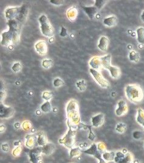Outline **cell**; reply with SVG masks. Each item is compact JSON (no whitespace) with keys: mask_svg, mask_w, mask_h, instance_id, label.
<instances>
[{"mask_svg":"<svg viewBox=\"0 0 144 163\" xmlns=\"http://www.w3.org/2000/svg\"><path fill=\"white\" fill-rule=\"evenodd\" d=\"M49 2L51 4L56 6H60L64 3V1H63V0H50Z\"/></svg>","mask_w":144,"mask_h":163,"instance_id":"7dc6e473","label":"cell"},{"mask_svg":"<svg viewBox=\"0 0 144 163\" xmlns=\"http://www.w3.org/2000/svg\"><path fill=\"white\" fill-rule=\"evenodd\" d=\"M109 43H110V41L107 37L102 36L99 40L97 47L100 51H103V52H106L108 50Z\"/></svg>","mask_w":144,"mask_h":163,"instance_id":"2e32d148","label":"cell"},{"mask_svg":"<svg viewBox=\"0 0 144 163\" xmlns=\"http://www.w3.org/2000/svg\"><path fill=\"white\" fill-rule=\"evenodd\" d=\"M112 78L118 79L120 77V69L116 66H111L108 69Z\"/></svg>","mask_w":144,"mask_h":163,"instance_id":"484cf974","label":"cell"},{"mask_svg":"<svg viewBox=\"0 0 144 163\" xmlns=\"http://www.w3.org/2000/svg\"><path fill=\"white\" fill-rule=\"evenodd\" d=\"M53 60L49 58L44 59L41 62L42 66L45 69H49L53 66Z\"/></svg>","mask_w":144,"mask_h":163,"instance_id":"e575fe53","label":"cell"},{"mask_svg":"<svg viewBox=\"0 0 144 163\" xmlns=\"http://www.w3.org/2000/svg\"><path fill=\"white\" fill-rule=\"evenodd\" d=\"M20 41V32H14L9 29L2 33L1 44L6 47L12 46Z\"/></svg>","mask_w":144,"mask_h":163,"instance_id":"3957f363","label":"cell"},{"mask_svg":"<svg viewBox=\"0 0 144 163\" xmlns=\"http://www.w3.org/2000/svg\"><path fill=\"white\" fill-rule=\"evenodd\" d=\"M6 97V91L5 88L3 87H1V91H0V100H1V102L4 101L5 98Z\"/></svg>","mask_w":144,"mask_h":163,"instance_id":"ee69618b","label":"cell"},{"mask_svg":"<svg viewBox=\"0 0 144 163\" xmlns=\"http://www.w3.org/2000/svg\"><path fill=\"white\" fill-rule=\"evenodd\" d=\"M64 84L63 80L60 78H55L53 81V85L55 88H59L63 86Z\"/></svg>","mask_w":144,"mask_h":163,"instance_id":"d590c367","label":"cell"},{"mask_svg":"<svg viewBox=\"0 0 144 163\" xmlns=\"http://www.w3.org/2000/svg\"><path fill=\"white\" fill-rule=\"evenodd\" d=\"M12 69L15 73H18L19 72L21 69H22V65L21 64L17 62L14 63V65L12 66Z\"/></svg>","mask_w":144,"mask_h":163,"instance_id":"f35d334b","label":"cell"},{"mask_svg":"<svg viewBox=\"0 0 144 163\" xmlns=\"http://www.w3.org/2000/svg\"><path fill=\"white\" fill-rule=\"evenodd\" d=\"M6 126L4 124H2L1 125H0V132H1V133L4 132L5 131V130H6Z\"/></svg>","mask_w":144,"mask_h":163,"instance_id":"f907efd6","label":"cell"},{"mask_svg":"<svg viewBox=\"0 0 144 163\" xmlns=\"http://www.w3.org/2000/svg\"><path fill=\"white\" fill-rule=\"evenodd\" d=\"M92 125H91V127L89 128V131H90V133L88 135V139H90L91 141H93L94 140V139L96 138V135L94 133V132L92 130Z\"/></svg>","mask_w":144,"mask_h":163,"instance_id":"bcb514c9","label":"cell"},{"mask_svg":"<svg viewBox=\"0 0 144 163\" xmlns=\"http://www.w3.org/2000/svg\"><path fill=\"white\" fill-rule=\"evenodd\" d=\"M38 163H43V161H40Z\"/></svg>","mask_w":144,"mask_h":163,"instance_id":"6125c7cd","label":"cell"},{"mask_svg":"<svg viewBox=\"0 0 144 163\" xmlns=\"http://www.w3.org/2000/svg\"><path fill=\"white\" fill-rule=\"evenodd\" d=\"M35 49L37 52L40 55H45L47 53V45L46 41L40 40L35 45Z\"/></svg>","mask_w":144,"mask_h":163,"instance_id":"7c38bea8","label":"cell"},{"mask_svg":"<svg viewBox=\"0 0 144 163\" xmlns=\"http://www.w3.org/2000/svg\"><path fill=\"white\" fill-rule=\"evenodd\" d=\"M76 135V130L69 127V130L67 133L61 139H59L58 142L60 144H63L67 148L71 149L73 148L75 144V137Z\"/></svg>","mask_w":144,"mask_h":163,"instance_id":"5b68a950","label":"cell"},{"mask_svg":"<svg viewBox=\"0 0 144 163\" xmlns=\"http://www.w3.org/2000/svg\"><path fill=\"white\" fill-rule=\"evenodd\" d=\"M137 40L140 44H144V28L142 26L139 27L136 29Z\"/></svg>","mask_w":144,"mask_h":163,"instance_id":"83f0119b","label":"cell"},{"mask_svg":"<svg viewBox=\"0 0 144 163\" xmlns=\"http://www.w3.org/2000/svg\"><path fill=\"white\" fill-rule=\"evenodd\" d=\"M111 57L110 54L105 55L104 56L100 57V60H101V63H102V66L106 69H109L110 68L111 65Z\"/></svg>","mask_w":144,"mask_h":163,"instance_id":"603a6c76","label":"cell"},{"mask_svg":"<svg viewBox=\"0 0 144 163\" xmlns=\"http://www.w3.org/2000/svg\"><path fill=\"white\" fill-rule=\"evenodd\" d=\"M40 110L42 112L44 113H47L51 111L52 105L49 101H46L40 107Z\"/></svg>","mask_w":144,"mask_h":163,"instance_id":"1f68e13d","label":"cell"},{"mask_svg":"<svg viewBox=\"0 0 144 163\" xmlns=\"http://www.w3.org/2000/svg\"><path fill=\"white\" fill-rule=\"evenodd\" d=\"M140 18H141V20L144 23V11H142V14H141Z\"/></svg>","mask_w":144,"mask_h":163,"instance_id":"f5cc1de1","label":"cell"},{"mask_svg":"<svg viewBox=\"0 0 144 163\" xmlns=\"http://www.w3.org/2000/svg\"><path fill=\"white\" fill-rule=\"evenodd\" d=\"M29 14V8L28 5H23L21 6H20V11L19 15L17 18V20L20 23H23L26 21L27 19V17L28 16Z\"/></svg>","mask_w":144,"mask_h":163,"instance_id":"9a60e30c","label":"cell"},{"mask_svg":"<svg viewBox=\"0 0 144 163\" xmlns=\"http://www.w3.org/2000/svg\"><path fill=\"white\" fill-rule=\"evenodd\" d=\"M105 117L103 113L97 114L91 118L92 126L95 128H98L102 126L105 122Z\"/></svg>","mask_w":144,"mask_h":163,"instance_id":"5bb4252c","label":"cell"},{"mask_svg":"<svg viewBox=\"0 0 144 163\" xmlns=\"http://www.w3.org/2000/svg\"><path fill=\"white\" fill-rule=\"evenodd\" d=\"M23 150V146H18V147H15L12 151V154L15 157H17L19 156Z\"/></svg>","mask_w":144,"mask_h":163,"instance_id":"74e56055","label":"cell"},{"mask_svg":"<svg viewBox=\"0 0 144 163\" xmlns=\"http://www.w3.org/2000/svg\"><path fill=\"white\" fill-rule=\"evenodd\" d=\"M118 20L116 15H110L105 18L103 20V23L105 26L108 28H113L117 23Z\"/></svg>","mask_w":144,"mask_h":163,"instance_id":"e0dca14e","label":"cell"},{"mask_svg":"<svg viewBox=\"0 0 144 163\" xmlns=\"http://www.w3.org/2000/svg\"><path fill=\"white\" fill-rule=\"evenodd\" d=\"M20 11V7H9L5 12V17L8 20H17Z\"/></svg>","mask_w":144,"mask_h":163,"instance_id":"30bf717a","label":"cell"},{"mask_svg":"<svg viewBox=\"0 0 144 163\" xmlns=\"http://www.w3.org/2000/svg\"><path fill=\"white\" fill-rule=\"evenodd\" d=\"M128 112V106L125 101L120 100L117 103V107L115 110V113L117 116H122Z\"/></svg>","mask_w":144,"mask_h":163,"instance_id":"4fadbf2b","label":"cell"},{"mask_svg":"<svg viewBox=\"0 0 144 163\" xmlns=\"http://www.w3.org/2000/svg\"><path fill=\"white\" fill-rule=\"evenodd\" d=\"M125 92L127 99L134 104L140 102L144 96L143 91L141 87L136 84H129L126 85Z\"/></svg>","mask_w":144,"mask_h":163,"instance_id":"7a4b0ae2","label":"cell"},{"mask_svg":"<svg viewBox=\"0 0 144 163\" xmlns=\"http://www.w3.org/2000/svg\"><path fill=\"white\" fill-rule=\"evenodd\" d=\"M106 1L105 0H96L95 1V5L94 6L99 9L100 10L103 8V7L106 4Z\"/></svg>","mask_w":144,"mask_h":163,"instance_id":"ab89813d","label":"cell"},{"mask_svg":"<svg viewBox=\"0 0 144 163\" xmlns=\"http://www.w3.org/2000/svg\"><path fill=\"white\" fill-rule=\"evenodd\" d=\"M7 25L9 30L14 32H20V23L17 20H8Z\"/></svg>","mask_w":144,"mask_h":163,"instance_id":"7402d4cb","label":"cell"},{"mask_svg":"<svg viewBox=\"0 0 144 163\" xmlns=\"http://www.w3.org/2000/svg\"><path fill=\"white\" fill-rule=\"evenodd\" d=\"M54 40V38H53V37H51V38L49 40V42H50V43H52V42L51 41H53Z\"/></svg>","mask_w":144,"mask_h":163,"instance_id":"680465c9","label":"cell"},{"mask_svg":"<svg viewBox=\"0 0 144 163\" xmlns=\"http://www.w3.org/2000/svg\"><path fill=\"white\" fill-rule=\"evenodd\" d=\"M114 161L116 163H134V157L131 153L128 152L123 158H117L115 156Z\"/></svg>","mask_w":144,"mask_h":163,"instance_id":"d6986e66","label":"cell"},{"mask_svg":"<svg viewBox=\"0 0 144 163\" xmlns=\"http://www.w3.org/2000/svg\"><path fill=\"white\" fill-rule=\"evenodd\" d=\"M67 124L69 127L74 130L78 129V125L81 122L79 113V107L77 102L74 100H70L66 106Z\"/></svg>","mask_w":144,"mask_h":163,"instance_id":"6da1fadb","label":"cell"},{"mask_svg":"<svg viewBox=\"0 0 144 163\" xmlns=\"http://www.w3.org/2000/svg\"><path fill=\"white\" fill-rule=\"evenodd\" d=\"M52 93L49 91H44L42 95V98L43 99L46 100V101H49L52 98Z\"/></svg>","mask_w":144,"mask_h":163,"instance_id":"60d3db41","label":"cell"},{"mask_svg":"<svg viewBox=\"0 0 144 163\" xmlns=\"http://www.w3.org/2000/svg\"><path fill=\"white\" fill-rule=\"evenodd\" d=\"M25 146L26 147L32 149L38 146L37 145V136L36 134H29L25 137Z\"/></svg>","mask_w":144,"mask_h":163,"instance_id":"8fae6325","label":"cell"},{"mask_svg":"<svg viewBox=\"0 0 144 163\" xmlns=\"http://www.w3.org/2000/svg\"><path fill=\"white\" fill-rule=\"evenodd\" d=\"M60 36L61 37H67L68 36L67 29L65 28L63 26H61V31H60Z\"/></svg>","mask_w":144,"mask_h":163,"instance_id":"f6af8a7d","label":"cell"},{"mask_svg":"<svg viewBox=\"0 0 144 163\" xmlns=\"http://www.w3.org/2000/svg\"><path fill=\"white\" fill-rule=\"evenodd\" d=\"M129 59L131 62L134 63H138L140 61V56L139 53L135 50H131L128 54Z\"/></svg>","mask_w":144,"mask_h":163,"instance_id":"4316f807","label":"cell"},{"mask_svg":"<svg viewBox=\"0 0 144 163\" xmlns=\"http://www.w3.org/2000/svg\"><path fill=\"white\" fill-rule=\"evenodd\" d=\"M128 48L129 49H131V48H132V46L131 45H128Z\"/></svg>","mask_w":144,"mask_h":163,"instance_id":"6f0895ef","label":"cell"},{"mask_svg":"<svg viewBox=\"0 0 144 163\" xmlns=\"http://www.w3.org/2000/svg\"><path fill=\"white\" fill-rule=\"evenodd\" d=\"M21 128L25 131H29L31 130L32 128V125L30 121H24L21 124Z\"/></svg>","mask_w":144,"mask_h":163,"instance_id":"8d00e7d4","label":"cell"},{"mask_svg":"<svg viewBox=\"0 0 144 163\" xmlns=\"http://www.w3.org/2000/svg\"><path fill=\"white\" fill-rule=\"evenodd\" d=\"M2 148L5 152H8L9 150V145L8 143H3L2 145Z\"/></svg>","mask_w":144,"mask_h":163,"instance_id":"c3c4849f","label":"cell"},{"mask_svg":"<svg viewBox=\"0 0 144 163\" xmlns=\"http://www.w3.org/2000/svg\"><path fill=\"white\" fill-rule=\"evenodd\" d=\"M82 153L87 155H92L97 158L99 161L101 160L102 158V154L99 151L97 148V144L93 143L86 150H82Z\"/></svg>","mask_w":144,"mask_h":163,"instance_id":"9c48e42d","label":"cell"},{"mask_svg":"<svg viewBox=\"0 0 144 163\" xmlns=\"http://www.w3.org/2000/svg\"><path fill=\"white\" fill-rule=\"evenodd\" d=\"M136 121L144 128V110L142 108L137 109Z\"/></svg>","mask_w":144,"mask_h":163,"instance_id":"f1b7e54d","label":"cell"},{"mask_svg":"<svg viewBox=\"0 0 144 163\" xmlns=\"http://www.w3.org/2000/svg\"><path fill=\"white\" fill-rule=\"evenodd\" d=\"M15 110L14 108L5 105L2 102L0 104V118L8 119L14 116Z\"/></svg>","mask_w":144,"mask_h":163,"instance_id":"ba28073f","label":"cell"},{"mask_svg":"<svg viewBox=\"0 0 144 163\" xmlns=\"http://www.w3.org/2000/svg\"><path fill=\"white\" fill-rule=\"evenodd\" d=\"M41 110H37L36 111V114L37 115H41Z\"/></svg>","mask_w":144,"mask_h":163,"instance_id":"11a10c76","label":"cell"},{"mask_svg":"<svg viewBox=\"0 0 144 163\" xmlns=\"http://www.w3.org/2000/svg\"><path fill=\"white\" fill-rule=\"evenodd\" d=\"M99 163H107V162L105 161L103 159H102L101 160L99 161Z\"/></svg>","mask_w":144,"mask_h":163,"instance_id":"db71d44e","label":"cell"},{"mask_svg":"<svg viewBox=\"0 0 144 163\" xmlns=\"http://www.w3.org/2000/svg\"><path fill=\"white\" fill-rule=\"evenodd\" d=\"M97 148L99 151L103 154V153H105V151H106V145L103 142H99L97 144Z\"/></svg>","mask_w":144,"mask_h":163,"instance_id":"b9f144b4","label":"cell"},{"mask_svg":"<svg viewBox=\"0 0 144 163\" xmlns=\"http://www.w3.org/2000/svg\"><path fill=\"white\" fill-rule=\"evenodd\" d=\"M38 21L40 25V29L42 34L47 37H52L54 34V29L47 16L41 15Z\"/></svg>","mask_w":144,"mask_h":163,"instance_id":"277c9868","label":"cell"},{"mask_svg":"<svg viewBox=\"0 0 144 163\" xmlns=\"http://www.w3.org/2000/svg\"><path fill=\"white\" fill-rule=\"evenodd\" d=\"M133 137L135 139H140L143 137V133L140 131H134L133 133Z\"/></svg>","mask_w":144,"mask_h":163,"instance_id":"7bdbcfd3","label":"cell"},{"mask_svg":"<svg viewBox=\"0 0 144 163\" xmlns=\"http://www.w3.org/2000/svg\"><path fill=\"white\" fill-rule=\"evenodd\" d=\"M78 16V10L76 6H73L70 8L67 11V18L71 21L74 22Z\"/></svg>","mask_w":144,"mask_h":163,"instance_id":"ffe728a7","label":"cell"},{"mask_svg":"<svg viewBox=\"0 0 144 163\" xmlns=\"http://www.w3.org/2000/svg\"><path fill=\"white\" fill-rule=\"evenodd\" d=\"M37 136V145L40 147H43L47 144V139L46 135L43 132H37L36 133Z\"/></svg>","mask_w":144,"mask_h":163,"instance_id":"cb8c5ba5","label":"cell"},{"mask_svg":"<svg viewBox=\"0 0 144 163\" xmlns=\"http://www.w3.org/2000/svg\"><path fill=\"white\" fill-rule=\"evenodd\" d=\"M116 130L117 132L122 134L126 130V125L123 122H119L116 125Z\"/></svg>","mask_w":144,"mask_h":163,"instance_id":"836d02e7","label":"cell"},{"mask_svg":"<svg viewBox=\"0 0 144 163\" xmlns=\"http://www.w3.org/2000/svg\"><path fill=\"white\" fill-rule=\"evenodd\" d=\"M82 8L85 12L87 14L88 17L91 20L95 17L99 11V9L95 6H83Z\"/></svg>","mask_w":144,"mask_h":163,"instance_id":"ac0fdd59","label":"cell"},{"mask_svg":"<svg viewBox=\"0 0 144 163\" xmlns=\"http://www.w3.org/2000/svg\"><path fill=\"white\" fill-rule=\"evenodd\" d=\"M83 144H84V147H87L88 146V144H87V143H85H85H83Z\"/></svg>","mask_w":144,"mask_h":163,"instance_id":"91938a15","label":"cell"},{"mask_svg":"<svg viewBox=\"0 0 144 163\" xmlns=\"http://www.w3.org/2000/svg\"><path fill=\"white\" fill-rule=\"evenodd\" d=\"M90 72L93 75L96 82L103 88H108L110 87L109 82L102 75V74L98 71L94 69L93 68L90 69Z\"/></svg>","mask_w":144,"mask_h":163,"instance_id":"52a82bcc","label":"cell"},{"mask_svg":"<svg viewBox=\"0 0 144 163\" xmlns=\"http://www.w3.org/2000/svg\"><path fill=\"white\" fill-rule=\"evenodd\" d=\"M143 145H144V142H143Z\"/></svg>","mask_w":144,"mask_h":163,"instance_id":"be15d7a7","label":"cell"},{"mask_svg":"<svg viewBox=\"0 0 144 163\" xmlns=\"http://www.w3.org/2000/svg\"><path fill=\"white\" fill-rule=\"evenodd\" d=\"M14 127H15V128L16 129H19V128H20L21 127V124L20 122H15L14 124Z\"/></svg>","mask_w":144,"mask_h":163,"instance_id":"816d5d0a","label":"cell"},{"mask_svg":"<svg viewBox=\"0 0 144 163\" xmlns=\"http://www.w3.org/2000/svg\"><path fill=\"white\" fill-rule=\"evenodd\" d=\"M82 153V149L80 147H73L70 149L69 157L70 159L74 158L75 157L80 156Z\"/></svg>","mask_w":144,"mask_h":163,"instance_id":"f546056e","label":"cell"},{"mask_svg":"<svg viewBox=\"0 0 144 163\" xmlns=\"http://www.w3.org/2000/svg\"><path fill=\"white\" fill-rule=\"evenodd\" d=\"M14 145H15V147H18V146H23V143H22L21 141H15V142H14Z\"/></svg>","mask_w":144,"mask_h":163,"instance_id":"681fc988","label":"cell"},{"mask_svg":"<svg viewBox=\"0 0 144 163\" xmlns=\"http://www.w3.org/2000/svg\"><path fill=\"white\" fill-rule=\"evenodd\" d=\"M90 65L91 66V68L96 69L98 71L100 69L102 66V63H101V60H100V57L96 56L93 57L90 62H89Z\"/></svg>","mask_w":144,"mask_h":163,"instance_id":"44dd1931","label":"cell"},{"mask_svg":"<svg viewBox=\"0 0 144 163\" xmlns=\"http://www.w3.org/2000/svg\"><path fill=\"white\" fill-rule=\"evenodd\" d=\"M25 151L28 153L30 161L32 163H38L40 161H42V153L41 147L37 146L32 149H29L27 147L25 148Z\"/></svg>","mask_w":144,"mask_h":163,"instance_id":"8992f818","label":"cell"},{"mask_svg":"<svg viewBox=\"0 0 144 163\" xmlns=\"http://www.w3.org/2000/svg\"><path fill=\"white\" fill-rule=\"evenodd\" d=\"M116 156V152L114 151H105L102 154V158L107 161H114Z\"/></svg>","mask_w":144,"mask_h":163,"instance_id":"4dcf8cb0","label":"cell"},{"mask_svg":"<svg viewBox=\"0 0 144 163\" xmlns=\"http://www.w3.org/2000/svg\"><path fill=\"white\" fill-rule=\"evenodd\" d=\"M122 152L124 153V154H126L127 153H128V151H127V150L126 149H125V148H124V149H123V150H122Z\"/></svg>","mask_w":144,"mask_h":163,"instance_id":"9f6ffc18","label":"cell"},{"mask_svg":"<svg viewBox=\"0 0 144 163\" xmlns=\"http://www.w3.org/2000/svg\"><path fill=\"white\" fill-rule=\"evenodd\" d=\"M54 110H53V111H54V112H55V111H57V108H54Z\"/></svg>","mask_w":144,"mask_h":163,"instance_id":"94428289","label":"cell"},{"mask_svg":"<svg viewBox=\"0 0 144 163\" xmlns=\"http://www.w3.org/2000/svg\"><path fill=\"white\" fill-rule=\"evenodd\" d=\"M41 148L43 154H44L46 155H50L54 152L55 147V145L52 143H47L44 146L41 147Z\"/></svg>","mask_w":144,"mask_h":163,"instance_id":"d4e9b609","label":"cell"},{"mask_svg":"<svg viewBox=\"0 0 144 163\" xmlns=\"http://www.w3.org/2000/svg\"><path fill=\"white\" fill-rule=\"evenodd\" d=\"M76 87L79 88V90L80 91H84L87 90V82L84 79L80 80L78 82H77Z\"/></svg>","mask_w":144,"mask_h":163,"instance_id":"d6a6232c","label":"cell"}]
</instances>
